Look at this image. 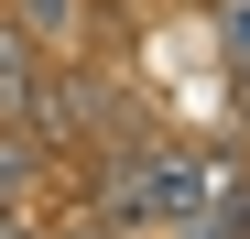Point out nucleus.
Wrapping results in <instances>:
<instances>
[{
    "label": "nucleus",
    "instance_id": "7ed1b4c3",
    "mask_svg": "<svg viewBox=\"0 0 250 239\" xmlns=\"http://www.w3.org/2000/svg\"><path fill=\"white\" fill-rule=\"evenodd\" d=\"M22 174H33V141H0V196H22Z\"/></svg>",
    "mask_w": 250,
    "mask_h": 239
},
{
    "label": "nucleus",
    "instance_id": "f03ea898",
    "mask_svg": "<svg viewBox=\"0 0 250 239\" xmlns=\"http://www.w3.org/2000/svg\"><path fill=\"white\" fill-rule=\"evenodd\" d=\"M11 33H33V44H65V33H76V0H22V11H11Z\"/></svg>",
    "mask_w": 250,
    "mask_h": 239
},
{
    "label": "nucleus",
    "instance_id": "f257e3e1",
    "mask_svg": "<svg viewBox=\"0 0 250 239\" xmlns=\"http://www.w3.org/2000/svg\"><path fill=\"white\" fill-rule=\"evenodd\" d=\"M109 207L131 218V228H185V218L207 207V174H196V163H174V152H142V163H120Z\"/></svg>",
    "mask_w": 250,
    "mask_h": 239
},
{
    "label": "nucleus",
    "instance_id": "39448f33",
    "mask_svg": "<svg viewBox=\"0 0 250 239\" xmlns=\"http://www.w3.org/2000/svg\"><path fill=\"white\" fill-rule=\"evenodd\" d=\"M0 239H22V228H0Z\"/></svg>",
    "mask_w": 250,
    "mask_h": 239
},
{
    "label": "nucleus",
    "instance_id": "20e7f679",
    "mask_svg": "<svg viewBox=\"0 0 250 239\" xmlns=\"http://www.w3.org/2000/svg\"><path fill=\"white\" fill-rule=\"evenodd\" d=\"M229 44H239V65H250V11H229Z\"/></svg>",
    "mask_w": 250,
    "mask_h": 239
}]
</instances>
